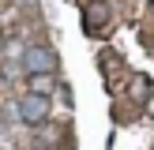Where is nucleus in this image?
Returning a JSON list of instances; mask_svg holds the SVG:
<instances>
[{
  "instance_id": "1",
  "label": "nucleus",
  "mask_w": 154,
  "mask_h": 150,
  "mask_svg": "<svg viewBox=\"0 0 154 150\" xmlns=\"http://www.w3.org/2000/svg\"><path fill=\"white\" fill-rule=\"evenodd\" d=\"M49 109H53V101L45 94H23L19 98V105H15V116L23 120V124H30V128H42L45 120H49Z\"/></svg>"
},
{
  "instance_id": "2",
  "label": "nucleus",
  "mask_w": 154,
  "mask_h": 150,
  "mask_svg": "<svg viewBox=\"0 0 154 150\" xmlns=\"http://www.w3.org/2000/svg\"><path fill=\"white\" fill-rule=\"evenodd\" d=\"M23 71L34 79V75H53L57 71V52L49 49V45H26L23 49Z\"/></svg>"
},
{
  "instance_id": "3",
  "label": "nucleus",
  "mask_w": 154,
  "mask_h": 150,
  "mask_svg": "<svg viewBox=\"0 0 154 150\" xmlns=\"http://www.w3.org/2000/svg\"><path fill=\"white\" fill-rule=\"evenodd\" d=\"M109 19H113V11H109L105 0H90L87 4V30L90 34H102V30L109 26Z\"/></svg>"
},
{
  "instance_id": "4",
  "label": "nucleus",
  "mask_w": 154,
  "mask_h": 150,
  "mask_svg": "<svg viewBox=\"0 0 154 150\" xmlns=\"http://www.w3.org/2000/svg\"><path fill=\"white\" fill-rule=\"evenodd\" d=\"M53 86H57L53 75H34V82H30V90H34V94H45V98L53 94Z\"/></svg>"
},
{
  "instance_id": "5",
  "label": "nucleus",
  "mask_w": 154,
  "mask_h": 150,
  "mask_svg": "<svg viewBox=\"0 0 154 150\" xmlns=\"http://www.w3.org/2000/svg\"><path fill=\"white\" fill-rule=\"evenodd\" d=\"M15 4H19V8H34L38 0H15Z\"/></svg>"
}]
</instances>
